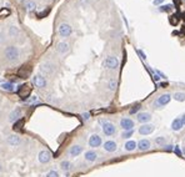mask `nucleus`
I'll return each instance as SVG.
<instances>
[{
	"label": "nucleus",
	"instance_id": "obj_26",
	"mask_svg": "<svg viewBox=\"0 0 185 177\" xmlns=\"http://www.w3.org/2000/svg\"><path fill=\"white\" fill-rule=\"evenodd\" d=\"M60 168L63 171H65V172H68V171H70V168H71V163H70V161H61V163H60Z\"/></svg>",
	"mask_w": 185,
	"mask_h": 177
},
{
	"label": "nucleus",
	"instance_id": "obj_33",
	"mask_svg": "<svg viewBox=\"0 0 185 177\" xmlns=\"http://www.w3.org/2000/svg\"><path fill=\"white\" fill-rule=\"evenodd\" d=\"M140 107H141L140 105H135V106H134V107H131V108H130V114L133 115V114H135V112H138V111L140 110Z\"/></svg>",
	"mask_w": 185,
	"mask_h": 177
},
{
	"label": "nucleus",
	"instance_id": "obj_1",
	"mask_svg": "<svg viewBox=\"0 0 185 177\" xmlns=\"http://www.w3.org/2000/svg\"><path fill=\"white\" fill-rule=\"evenodd\" d=\"M4 55L9 61H16L19 59L20 53H19V49L16 46H8L4 51Z\"/></svg>",
	"mask_w": 185,
	"mask_h": 177
},
{
	"label": "nucleus",
	"instance_id": "obj_31",
	"mask_svg": "<svg viewBox=\"0 0 185 177\" xmlns=\"http://www.w3.org/2000/svg\"><path fill=\"white\" fill-rule=\"evenodd\" d=\"M133 133H134L133 130H130V131H124V132L121 133V137H123V139H130V137L133 136Z\"/></svg>",
	"mask_w": 185,
	"mask_h": 177
},
{
	"label": "nucleus",
	"instance_id": "obj_2",
	"mask_svg": "<svg viewBox=\"0 0 185 177\" xmlns=\"http://www.w3.org/2000/svg\"><path fill=\"white\" fill-rule=\"evenodd\" d=\"M103 65H104V67H106L109 70H115L116 67L119 66V59L116 56H108L103 61Z\"/></svg>",
	"mask_w": 185,
	"mask_h": 177
},
{
	"label": "nucleus",
	"instance_id": "obj_5",
	"mask_svg": "<svg viewBox=\"0 0 185 177\" xmlns=\"http://www.w3.org/2000/svg\"><path fill=\"white\" fill-rule=\"evenodd\" d=\"M58 32H59V35H60V36L68 38V36L71 35L73 29H71V26H70L69 24L64 23V24H60V26H59V29H58Z\"/></svg>",
	"mask_w": 185,
	"mask_h": 177
},
{
	"label": "nucleus",
	"instance_id": "obj_47",
	"mask_svg": "<svg viewBox=\"0 0 185 177\" xmlns=\"http://www.w3.org/2000/svg\"><path fill=\"white\" fill-rule=\"evenodd\" d=\"M183 154H184V155H185V147H184V148H183Z\"/></svg>",
	"mask_w": 185,
	"mask_h": 177
},
{
	"label": "nucleus",
	"instance_id": "obj_8",
	"mask_svg": "<svg viewBox=\"0 0 185 177\" xmlns=\"http://www.w3.org/2000/svg\"><path fill=\"white\" fill-rule=\"evenodd\" d=\"M170 100H171V95L169 94H163L158 97V100L154 102V106L155 107H161V106H165L170 102Z\"/></svg>",
	"mask_w": 185,
	"mask_h": 177
},
{
	"label": "nucleus",
	"instance_id": "obj_37",
	"mask_svg": "<svg viewBox=\"0 0 185 177\" xmlns=\"http://www.w3.org/2000/svg\"><path fill=\"white\" fill-rule=\"evenodd\" d=\"M81 116H83V120H85V121L90 119V114H89V112H85V114H83Z\"/></svg>",
	"mask_w": 185,
	"mask_h": 177
},
{
	"label": "nucleus",
	"instance_id": "obj_34",
	"mask_svg": "<svg viewBox=\"0 0 185 177\" xmlns=\"http://www.w3.org/2000/svg\"><path fill=\"white\" fill-rule=\"evenodd\" d=\"M155 144H158V145H164L165 144V137H158V139H155Z\"/></svg>",
	"mask_w": 185,
	"mask_h": 177
},
{
	"label": "nucleus",
	"instance_id": "obj_40",
	"mask_svg": "<svg viewBox=\"0 0 185 177\" xmlns=\"http://www.w3.org/2000/svg\"><path fill=\"white\" fill-rule=\"evenodd\" d=\"M164 0H154V5H160Z\"/></svg>",
	"mask_w": 185,
	"mask_h": 177
},
{
	"label": "nucleus",
	"instance_id": "obj_27",
	"mask_svg": "<svg viewBox=\"0 0 185 177\" xmlns=\"http://www.w3.org/2000/svg\"><path fill=\"white\" fill-rule=\"evenodd\" d=\"M173 97H174V100L183 102V101H185V92H180V91H178V92H175V94L173 95Z\"/></svg>",
	"mask_w": 185,
	"mask_h": 177
},
{
	"label": "nucleus",
	"instance_id": "obj_25",
	"mask_svg": "<svg viewBox=\"0 0 185 177\" xmlns=\"http://www.w3.org/2000/svg\"><path fill=\"white\" fill-rule=\"evenodd\" d=\"M24 5H25V9H27L28 11L35 10V8H36V4H35L34 2H31V0H28V2H25Z\"/></svg>",
	"mask_w": 185,
	"mask_h": 177
},
{
	"label": "nucleus",
	"instance_id": "obj_22",
	"mask_svg": "<svg viewBox=\"0 0 185 177\" xmlns=\"http://www.w3.org/2000/svg\"><path fill=\"white\" fill-rule=\"evenodd\" d=\"M136 147H138V144H136L135 141H133V140L127 141V142H125V145H124V148L127 150V151H129V152H130V151H134Z\"/></svg>",
	"mask_w": 185,
	"mask_h": 177
},
{
	"label": "nucleus",
	"instance_id": "obj_30",
	"mask_svg": "<svg viewBox=\"0 0 185 177\" xmlns=\"http://www.w3.org/2000/svg\"><path fill=\"white\" fill-rule=\"evenodd\" d=\"M10 15V10L8 9V8H3L2 10H0V18H6V16Z\"/></svg>",
	"mask_w": 185,
	"mask_h": 177
},
{
	"label": "nucleus",
	"instance_id": "obj_15",
	"mask_svg": "<svg viewBox=\"0 0 185 177\" xmlns=\"http://www.w3.org/2000/svg\"><path fill=\"white\" fill-rule=\"evenodd\" d=\"M103 147H104V150L106 151V152H115V151L118 150L116 142L113 141V140H108V141H105L104 144H103Z\"/></svg>",
	"mask_w": 185,
	"mask_h": 177
},
{
	"label": "nucleus",
	"instance_id": "obj_12",
	"mask_svg": "<svg viewBox=\"0 0 185 177\" xmlns=\"http://www.w3.org/2000/svg\"><path fill=\"white\" fill-rule=\"evenodd\" d=\"M6 142H8V145H10L13 147H16V146L21 145L23 140H21L20 136H18V135H10V136L6 137Z\"/></svg>",
	"mask_w": 185,
	"mask_h": 177
},
{
	"label": "nucleus",
	"instance_id": "obj_10",
	"mask_svg": "<svg viewBox=\"0 0 185 177\" xmlns=\"http://www.w3.org/2000/svg\"><path fill=\"white\" fill-rule=\"evenodd\" d=\"M52 157H53L52 154H50L48 150H41L38 154V160L40 163H48L50 160H52Z\"/></svg>",
	"mask_w": 185,
	"mask_h": 177
},
{
	"label": "nucleus",
	"instance_id": "obj_17",
	"mask_svg": "<svg viewBox=\"0 0 185 177\" xmlns=\"http://www.w3.org/2000/svg\"><path fill=\"white\" fill-rule=\"evenodd\" d=\"M84 158H85L88 162H94V161L98 160V154L95 152V151L89 150V151L85 152V155H84Z\"/></svg>",
	"mask_w": 185,
	"mask_h": 177
},
{
	"label": "nucleus",
	"instance_id": "obj_29",
	"mask_svg": "<svg viewBox=\"0 0 185 177\" xmlns=\"http://www.w3.org/2000/svg\"><path fill=\"white\" fill-rule=\"evenodd\" d=\"M116 86H118V82H116V80H114V79H111L110 81L108 82V87H109V90H115L116 89Z\"/></svg>",
	"mask_w": 185,
	"mask_h": 177
},
{
	"label": "nucleus",
	"instance_id": "obj_44",
	"mask_svg": "<svg viewBox=\"0 0 185 177\" xmlns=\"http://www.w3.org/2000/svg\"><path fill=\"white\" fill-rule=\"evenodd\" d=\"M160 86H161V87H166L168 84H166V82H163V84H160Z\"/></svg>",
	"mask_w": 185,
	"mask_h": 177
},
{
	"label": "nucleus",
	"instance_id": "obj_36",
	"mask_svg": "<svg viewBox=\"0 0 185 177\" xmlns=\"http://www.w3.org/2000/svg\"><path fill=\"white\" fill-rule=\"evenodd\" d=\"M174 152L178 155V156H183V152H181V150L179 148V146H175L174 147Z\"/></svg>",
	"mask_w": 185,
	"mask_h": 177
},
{
	"label": "nucleus",
	"instance_id": "obj_28",
	"mask_svg": "<svg viewBox=\"0 0 185 177\" xmlns=\"http://www.w3.org/2000/svg\"><path fill=\"white\" fill-rule=\"evenodd\" d=\"M27 102H28L29 105H36V104L40 102V100H39V97H38L36 95H33V96H30V97L27 100Z\"/></svg>",
	"mask_w": 185,
	"mask_h": 177
},
{
	"label": "nucleus",
	"instance_id": "obj_21",
	"mask_svg": "<svg viewBox=\"0 0 185 177\" xmlns=\"http://www.w3.org/2000/svg\"><path fill=\"white\" fill-rule=\"evenodd\" d=\"M183 127H184V125H183L181 119H175V120L171 122V130H173V131H180Z\"/></svg>",
	"mask_w": 185,
	"mask_h": 177
},
{
	"label": "nucleus",
	"instance_id": "obj_9",
	"mask_svg": "<svg viewBox=\"0 0 185 177\" xmlns=\"http://www.w3.org/2000/svg\"><path fill=\"white\" fill-rule=\"evenodd\" d=\"M155 130V126L151 124H144L143 126H140L139 129V133L143 135V136H148V135H151Z\"/></svg>",
	"mask_w": 185,
	"mask_h": 177
},
{
	"label": "nucleus",
	"instance_id": "obj_3",
	"mask_svg": "<svg viewBox=\"0 0 185 177\" xmlns=\"http://www.w3.org/2000/svg\"><path fill=\"white\" fill-rule=\"evenodd\" d=\"M102 129H103V132L105 133V136H114V135L116 133V127L113 122L103 121L102 122Z\"/></svg>",
	"mask_w": 185,
	"mask_h": 177
},
{
	"label": "nucleus",
	"instance_id": "obj_23",
	"mask_svg": "<svg viewBox=\"0 0 185 177\" xmlns=\"http://www.w3.org/2000/svg\"><path fill=\"white\" fill-rule=\"evenodd\" d=\"M0 89H3L5 91H14L15 90V85L13 82H2V84H0Z\"/></svg>",
	"mask_w": 185,
	"mask_h": 177
},
{
	"label": "nucleus",
	"instance_id": "obj_38",
	"mask_svg": "<svg viewBox=\"0 0 185 177\" xmlns=\"http://www.w3.org/2000/svg\"><path fill=\"white\" fill-rule=\"evenodd\" d=\"M5 41V36H4V32L3 31H0V44H3Z\"/></svg>",
	"mask_w": 185,
	"mask_h": 177
},
{
	"label": "nucleus",
	"instance_id": "obj_16",
	"mask_svg": "<svg viewBox=\"0 0 185 177\" xmlns=\"http://www.w3.org/2000/svg\"><path fill=\"white\" fill-rule=\"evenodd\" d=\"M136 120L140 122V124H148L150 120H151V115L149 112H139L136 115Z\"/></svg>",
	"mask_w": 185,
	"mask_h": 177
},
{
	"label": "nucleus",
	"instance_id": "obj_11",
	"mask_svg": "<svg viewBox=\"0 0 185 177\" xmlns=\"http://www.w3.org/2000/svg\"><path fill=\"white\" fill-rule=\"evenodd\" d=\"M120 127L124 131H130L134 129V121L129 117H124V119L120 120Z\"/></svg>",
	"mask_w": 185,
	"mask_h": 177
},
{
	"label": "nucleus",
	"instance_id": "obj_45",
	"mask_svg": "<svg viewBox=\"0 0 185 177\" xmlns=\"http://www.w3.org/2000/svg\"><path fill=\"white\" fill-rule=\"evenodd\" d=\"M171 148H173V147H171V145H169V146L166 147V151H171Z\"/></svg>",
	"mask_w": 185,
	"mask_h": 177
},
{
	"label": "nucleus",
	"instance_id": "obj_24",
	"mask_svg": "<svg viewBox=\"0 0 185 177\" xmlns=\"http://www.w3.org/2000/svg\"><path fill=\"white\" fill-rule=\"evenodd\" d=\"M9 35L11 38H18L20 35V30L16 28V26H10L9 28Z\"/></svg>",
	"mask_w": 185,
	"mask_h": 177
},
{
	"label": "nucleus",
	"instance_id": "obj_41",
	"mask_svg": "<svg viewBox=\"0 0 185 177\" xmlns=\"http://www.w3.org/2000/svg\"><path fill=\"white\" fill-rule=\"evenodd\" d=\"M181 121H183V125L185 126V114H184V115L181 116Z\"/></svg>",
	"mask_w": 185,
	"mask_h": 177
},
{
	"label": "nucleus",
	"instance_id": "obj_39",
	"mask_svg": "<svg viewBox=\"0 0 185 177\" xmlns=\"http://www.w3.org/2000/svg\"><path fill=\"white\" fill-rule=\"evenodd\" d=\"M138 54L140 55V57L143 59V60H145V59H146V56H145V54H144V53H143V51H141V50H138Z\"/></svg>",
	"mask_w": 185,
	"mask_h": 177
},
{
	"label": "nucleus",
	"instance_id": "obj_18",
	"mask_svg": "<svg viewBox=\"0 0 185 177\" xmlns=\"http://www.w3.org/2000/svg\"><path fill=\"white\" fill-rule=\"evenodd\" d=\"M56 50L59 54H66L69 51V44L66 41H61V43H59L56 45Z\"/></svg>",
	"mask_w": 185,
	"mask_h": 177
},
{
	"label": "nucleus",
	"instance_id": "obj_19",
	"mask_svg": "<svg viewBox=\"0 0 185 177\" xmlns=\"http://www.w3.org/2000/svg\"><path fill=\"white\" fill-rule=\"evenodd\" d=\"M81 152H83V146H80V145H74V146H71L70 150H69V154H70V156H73V157L79 156Z\"/></svg>",
	"mask_w": 185,
	"mask_h": 177
},
{
	"label": "nucleus",
	"instance_id": "obj_14",
	"mask_svg": "<svg viewBox=\"0 0 185 177\" xmlns=\"http://www.w3.org/2000/svg\"><path fill=\"white\" fill-rule=\"evenodd\" d=\"M21 115H23L21 108H20V107L15 108V110H13V111L10 112V115H9V122L14 124V122H16V121H19L20 117H21Z\"/></svg>",
	"mask_w": 185,
	"mask_h": 177
},
{
	"label": "nucleus",
	"instance_id": "obj_4",
	"mask_svg": "<svg viewBox=\"0 0 185 177\" xmlns=\"http://www.w3.org/2000/svg\"><path fill=\"white\" fill-rule=\"evenodd\" d=\"M88 144H89V146H90V147H92V148H96V147H100V146L103 145V140H102V137H100L98 133H92L91 136L89 137Z\"/></svg>",
	"mask_w": 185,
	"mask_h": 177
},
{
	"label": "nucleus",
	"instance_id": "obj_7",
	"mask_svg": "<svg viewBox=\"0 0 185 177\" xmlns=\"http://www.w3.org/2000/svg\"><path fill=\"white\" fill-rule=\"evenodd\" d=\"M33 84L39 89H44L48 85V81L41 74H38V75H35V76L33 78Z\"/></svg>",
	"mask_w": 185,
	"mask_h": 177
},
{
	"label": "nucleus",
	"instance_id": "obj_13",
	"mask_svg": "<svg viewBox=\"0 0 185 177\" xmlns=\"http://www.w3.org/2000/svg\"><path fill=\"white\" fill-rule=\"evenodd\" d=\"M30 92H31V89L28 84H24V85L19 86V95L23 100H28V97H30Z\"/></svg>",
	"mask_w": 185,
	"mask_h": 177
},
{
	"label": "nucleus",
	"instance_id": "obj_46",
	"mask_svg": "<svg viewBox=\"0 0 185 177\" xmlns=\"http://www.w3.org/2000/svg\"><path fill=\"white\" fill-rule=\"evenodd\" d=\"M3 171V166H2V163H0V172Z\"/></svg>",
	"mask_w": 185,
	"mask_h": 177
},
{
	"label": "nucleus",
	"instance_id": "obj_43",
	"mask_svg": "<svg viewBox=\"0 0 185 177\" xmlns=\"http://www.w3.org/2000/svg\"><path fill=\"white\" fill-rule=\"evenodd\" d=\"M180 2H181V0H174V3L176 4V6H179V4H180Z\"/></svg>",
	"mask_w": 185,
	"mask_h": 177
},
{
	"label": "nucleus",
	"instance_id": "obj_6",
	"mask_svg": "<svg viewBox=\"0 0 185 177\" xmlns=\"http://www.w3.org/2000/svg\"><path fill=\"white\" fill-rule=\"evenodd\" d=\"M55 71V66L52 63H43L40 65V72L41 75H53Z\"/></svg>",
	"mask_w": 185,
	"mask_h": 177
},
{
	"label": "nucleus",
	"instance_id": "obj_35",
	"mask_svg": "<svg viewBox=\"0 0 185 177\" xmlns=\"http://www.w3.org/2000/svg\"><path fill=\"white\" fill-rule=\"evenodd\" d=\"M171 9H173V6H171V5H165V6H161V8H160V10H161V11H170Z\"/></svg>",
	"mask_w": 185,
	"mask_h": 177
},
{
	"label": "nucleus",
	"instance_id": "obj_20",
	"mask_svg": "<svg viewBox=\"0 0 185 177\" xmlns=\"http://www.w3.org/2000/svg\"><path fill=\"white\" fill-rule=\"evenodd\" d=\"M138 148L140 151H148L150 148V141L146 140V139H143L138 142Z\"/></svg>",
	"mask_w": 185,
	"mask_h": 177
},
{
	"label": "nucleus",
	"instance_id": "obj_32",
	"mask_svg": "<svg viewBox=\"0 0 185 177\" xmlns=\"http://www.w3.org/2000/svg\"><path fill=\"white\" fill-rule=\"evenodd\" d=\"M45 177H60V175H59V172H58V171L52 170V171H49V172L45 175Z\"/></svg>",
	"mask_w": 185,
	"mask_h": 177
},
{
	"label": "nucleus",
	"instance_id": "obj_42",
	"mask_svg": "<svg viewBox=\"0 0 185 177\" xmlns=\"http://www.w3.org/2000/svg\"><path fill=\"white\" fill-rule=\"evenodd\" d=\"M159 79H160V76H158V75L154 74V80H155V81H159Z\"/></svg>",
	"mask_w": 185,
	"mask_h": 177
}]
</instances>
